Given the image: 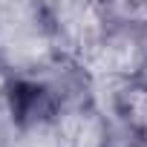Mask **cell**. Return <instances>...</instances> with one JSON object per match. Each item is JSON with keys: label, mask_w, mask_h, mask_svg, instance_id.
I'll list each match as a JSON object with an SVG mask.
<instances>
[{"label": "cell", "mask_w": 147, "mask_h": 147, "mask_svg": "<svg viewBox=\"0 0 147 147\" xmlns=\"http://www.w3.org/2000/svg\"><path fill=\"white\" fill-rule=\"evenodd\" d=\"M52 127L61 147H110L113 144L110 118L90 98L61 107L52 118Z\"/></svg>", "instance_id": "7a4b0ae2"}, {"label": "cell", "mask_w": 147, "mask_h": 147, "mask_svg": "<svg viewBox=\"0 0 147 147\" xmlns=\"http://www.w3.org/2000/svg\"><path fill=\"white\" fill-rule=\"evenodd\" d=\"M0 147H3V124H0Z\"/></svg>", "instance_id": "5b68a950"}, {"label": "cell", "mask_w": 147, "mask_h": 147, "mask_svg": "<svg viewBox=\"0 0 147 147\" xmlns=\"http://www.w3.org/2000/svg\"><path fill=\"white\" fill-rule=\"evenodd\" d=\"M110 81H141L147 72V40L141 26H110V32L75 61Z\"/></svg>", "instance_id": "6da1fadb"}, {"label": "cell", "mask_w": 147, "mask_h": 147, "mask_svg": "<svg viewBox=\"0 0 147 147\" xmlns=\"http://www.w3.org/2000/svg\"><path fill=\"white\" fill-rule=\"evenodd\" d=\"M12 147H61V144H58L52 121H46V124H35V127L20 130Z\"/></svg>", "instance_id": "277c9868"}, {"label": "cell", "mask_w": 147, "mask_h": 147, "mask_svg": "<svg viewBox=\"0 0 147 147\" xmlns=\"http://www.w3.org/2000/svg\"><path fill=\"white\" fill-rule=\"evenodd\" d=\"M113 110L133 138L147 141V84L144 81L118 84V92L113 95Z\"/></svg>", "instance_id": "3957f363"}, {"label": "cell", "mask_w": 147, "mask_h": 147, "mask_svg": "<svg viewBox=\"0 0 147 147\" xmlns=\"http://www.w3.org/2000/svg\"><path fill=\"white\" fill-rule=\"evenodd\" d=\"M144 15H147V3H144Z\"/></svg>", "instance_id": "8992f818"}]
</instances>
